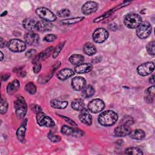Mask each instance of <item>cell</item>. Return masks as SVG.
I'll list each match as a JSON object with an SVG mask.
<instances>
[{
	"label": "cell",
	"mask_w": 155,
	"mask_h": 155,
	"mask_svg": "<svg viewBox=\"0 0 155 155\" xmlns=\"http://www.w3.org/2000/svg\"><path fill=\"white\" fill-rule=\"evenodd\" d=\"M117 114L113 110H107L101 113L98 117L99 123L105 127L114 125L117 120Z\"/></svg>",
	"instance_id": "obj_1"
},
{
	"label": "cell",
	"mask_w": 155,
	"mask_h": 155,
	"mask_svg": "<svg viewBox=\"0 0 155 155\" xmlns=\"http://www.w3.org/2000/svg\"><path fill=\"white\" fill-rule=\"evenodd\" d=\"M124 22L128 28H136L141 24L142 18L137 13H130L125 16Z\"/></svg>",
	"instance_id": "obj_2"
},
{
	"label": "cell",
	"mask_w": 155,
	"mask_h": 155,
	"mask_svg": "<svg viewBox=\"0 0 155 155\" xmlns=\"http://www.w3.org/2000/svg\"><path fill=\"white\" fill-rule=\"evenodd\" d=\"M16 114L19 118H23L27 113V104L22 96H18L14 103Z\"/></svg>",
	"instance_id": "obj_3"
},
{
	"label": "cell",
	"mask_w": 155,
	"mask_h": 155,
	"mask_svg": "<svg viewBox=\"0 0 155 155\" xmlns=\"http://www.w3.org/2000/svg\"><path fill=\"white\" fill-rule=\"evenodd\" d=\"M36 13L39 18L47 21H54L57 18L56 15H54L51 11L45 7H41L38 8L36 10Z\"/></svg>",
	"instance_id": "obj_4"
},
{
	"label": "cell",
	"mask_w": 155,
	"mask_h": 155,
	"mask_svg": "<svg viewBox=\"0 0 155 155\" xmlns=\"http://www.w3.org/2000/svg\"><path fill=\"white\" fill-rule=\"evenodd\" d=\"M151 32V26L147 21L141 22L136 30V34L140 39H145L148 38Z\"/></svg>",
	"instance_id": "obj_5"
},
{
	"label": "cell",
	"mask_w": 155,
	"mask_h": 155,
	"mask_svg": "<svg viewBox=\"0 0 155 155\" xmlns=\"http://www.w3.org/2000/svg\"><path fill=\"white\" fill-rule=\"evenodd\" d=\"M7 47L13 52H22L26 48V44L22 40L12 39L7 42Z\"/></svg>",
	"instance_id": "obj_6"
},
{
	"label": "cell",
	"mask_w": 155,
	"mask_h": 155,
	"mask_svg": "<svg viewBox=\"0 0 155 155\" xmlns=\"http://www.w3.org/2000/svg\"><path fill=\"white\" fill-rule=\"evenodd\" d=\"M105 108V104L101 99H94L88 105V109L93 113H97L102 111Z\"/></svg>",
	"instance_id": "obj_7"
},
{
	"label": "cell",
	"mask_w": 155,
	"mask_h": 155,
	"mask_svg": "<svg viewBox=\"0 0 155 155\" xmlns=\"http://www.w3.org/2000/svg\"><path fill=\"white\" fill-rule=\"evenodd\" d=\"M36 120H37L38 124L40 126L51 127L54 125V122L53 120V119L49 116L45 115L42 111L37 113Z\"/></svg>",
	"instance_id": "obj_8"
},
{
	"label": "cell",
	"mask_w": 155,
	"mask_h": 155,
	"mask_svg": "<svg viewBox=\"0 0 155 155\" xmlns=\"http://www.w3.org/2000/svg\"><path fill=\"white\" fill-rule=\"evenodd\" d=\"M108 37V33L104 28H98L94 31L93 38L95 42L102 43L106 41Z\"/></svg>",
	"instance_id": "obj_9"
},
{
	"label": "cell",
	"mask_w": 155,
	"mask_h": 155,
	"mask_svg": "<svg viewBox=\"0 0 155 155\" xmlns=\"http://www.w3.org/2000/svg\"><path fill=\"white\" fill-rule=\"evenodd\" d=\"M154 70V64L152 62H147L140 65L137 68L139 74L145 76L151 74Z\"/></svg>",
	"instance_id": "obj_10"
},
{
	"label": "cell",
	"mask_w": 155,
	"mask_h": 155,
	"mask_svg": "<svg viewBox=\"0 0 155 155\" xmlns=\"http://www.w3.org/2000/svg\"><path fill=\"white\" fill-rule=\"evenodd\" d=\"M61 131L62 134L65 135H71L75 137H81L83 136L84 134V133L82 130L79 129V128H72L71 127H69L68 125H63L61 127Z\"/></svg>",
	"instance_id": "obj_11"
},
{
	"label": "cell",
	"mask_w": 155,
	"mask_h": 155,
	"mask_svg": "<svg viewBox=\"0 0 155 155\" xmlns=\"http://www.w3.org/2000/svg\"><path fill=\"white\" fill-rule=\"evenodd\" d=\"M98 9V4L94 1H88L82 7V12L85 15H89Z\"/></svg>",
	"instance_id": "obj_12"
},
{
	"label": "cell",
	"mask_w": 155,
	"mask_h": 155,
	"mask_svg": "<svg viewBox=\"0 0 155 155\" xmlns=\"http://www.w3.org/2000/svg\"><path fill=\"white\" fill-rule=\"evenodd\" d=\"M24 39L30 45H35L39 42V36L38 34L32 31L27 33L24 36Z\"/></svg>",
	"instance_id": "obj_13"
},
{
	"label": "cell",
	"mask_w": 155,
	"mask_h": 155,
	"mask_svg": "<svg viewBox=\"0 0 155 155\" xmlns=\"http://www.w3.org/2000/svg\"><path fill=\"white\" fill-rule=\"evenodd\" d=\"M79 118V120L85 125H90L92 124L91 116L89 113L88 110L85 108L80 111Z\"/></svg>",
	"instance_id": "obj_14"
},
{
	"label": "cell",
	"mask_w": 155,
	"mask_h": 155,
	"mask_svg": "<svg viewBox=\"0 0 155 155\" xmlns=\"http://www.w3.org/2000/svg\"><path fill=\"white\" fill-rule=\"evenodd\" d=\"M86 85L85 79L81 76L75 77L72 79L71 85L73 89L76 91L82 90Z\"/></svg>",
	"instance_id": "obj_15"
},
{
	"label": "cell",
	"mask_w": 155,
	"mask_h": 155,
	"mask_svg": "<svg viewBox=\"0 0 155 155\" xmlns=\"http://www.w3.org/2000/svg\"><path fill=\"white\" fill-rule=\"evenodd\" d=\"M131 128L130 126L125 125H122L120 126H118L114 128V133L115 136L118 137H124L127 135H128L129 133L131 131Z\"/></svg>",
	"instance_id": "obj_16"
},
{
	"label": "cell",
	"mask_w": 155,
	"mask_h": 155,
	"mask_svg": "<svg viewBox=\"0 0 155 155\" xmlns=\"http://www.w3.org/2000/svg\"><path fill=\"white\" fill-rule=\"evenodd\" d=\"M53 27V25L49 21L41 20L37 22L36 29L39 31H47L51 30Z\"/></svg>",
	"instance_id": "obj_17"
},
{
	"label": "cell",
	"mask_w": 155,
	"mask_h": 155,
	"mask_svg": "<svg viewBox=\"0 0 155 155\" xmlns=\"http://www.w3.org/2000/svg\"><path fill=\"white\" fill-rule=\"evenodd\" d=\"M52 51H53V48L52 47H50L47 48L44 51L40 53L38 55L36 56L34 58V59L33 60V64H35V63H37V62H39L41 61L46 59L48 56H50V53Z\"/></svg>",
	"instance_id": "obj_18"
},
{
	"label": "cell",
	"mask_w": 155,
	"mask_h": 155,
	"mask_svg": "<svg viewBox=\"0 0 155 155\" xmlns=\"http://www.w3.org/2000/svg\"><path fill=\"white\" fill-rule=\"evenodd\" d=\"M74 73L73 70L68 68H65L59 71L56 76L58 78V79L64 81L71 77L73 75H74Z\"/></svg>",
	"instance_id": "obj_19"
},
{
	"label": "cell",
	"mask_w": 155,
	"mask_h": 155,
	"mask_svg": "<svg viewBox=\"0 0 155 155\" xmlns=\"http://www.w3.org/2000/svg\"><path fill=\"white\" fill-rule=\"evenodd\" d=\"M92 68V64L89 63H84L76 66L74 70L78 73H85L90 71Z\"/></svg>",
	"instance_id": "obj_20"
},
{
	"label": "cell",
	"mask_w": 155,
	"mask_h": 155,
	"mask_svg": "<svg viewBox=\"0 0 155 155\" xmlns=\"http://www.w3.org/2000/svg\"><path fill=\"white\" fill-rule=\"evenodd\" d=\"M23 27L30 31H33L36 30L37 22L31 19H25L22 21Z\"/></svg>",
	"instance_id": "obj_21"
},
{
	"label": "cell",
	"mask_w": 155,
	"mask_h": 155,
	"mask_svg": "<svg viewBox=\"0 0 155 155\" xmlns=\"http://www.w3.org/2000/svg\"><path fill=\"white\" fill-rule=\"evenodd\" d=\"M130 137L133 139L140 140L145 137V132L141 129H136L134 130L131 131L128 134Z\"/></svg>",
	"instance_id": "obj_22"
},
{
	"label": "cell",
	"mask_w": 155,
	"mask_h": 155,
	"mask_svg": "<svg viewBox=\"0 0 155 155\" xmlns=\"http://www.w3.org/2000/svg\"><path fill=\"white\" fill-rule=\"evenodd\" d=\"M20 84L18 80L15 79L10 82L7 87V92L8 94H12L19 88Z\"/></svg>",
	"instance_id": "obj_23"
},
{
	"label": "cell",
	"mask_w": 155,
	"mask_h": 155,
	"mask_svg": "<svg viewBox=\"0 0 155 155\" xmlns=\"http://www.w3.org/2000/svg\"><path fill=\"white\" fill-rule=\"evenodd\" d=\"M83 50L84 52L88 56H92L96 53V48L95 46L90 42L85 44L83 47Z\"/></svg>",
	"instance_id": "obj_24"
},
{
	"label": "cell",
	"mask_w": 155,
	"mask_h": 155,
	"mask_svg": "<svg viewBox=\"0 0 155 155\" xmlns=\"http://www.w3.org/2000/svg\"><path fill=\"white\" fill-rule=\"evenodd\" d=\"M50 105L53 108H54L64 109L67 107L68 102L53 99L50 101Z\"/></svg>",
	"instance_id": "obj_25"
},
{
	"label": "cell",
	"mask_w": 155,
	"mask_h": 155,
	"mask_svg": "<svg viewBox=\"0 0 155 155\" xmlns=\"http://www.w3.org/2000/svg\"><path fill=\"white\" fill-rule=\"evenodd\" d=\"M70 62L76 66L82 64V62L84 61V58L82 55L81 54H75L71 55L70 58H69Z\"/></svg>",
	"instance_id": "obj_26"
},
{
	"label": "cell",
	"mask_w": 155,
	"mask_h": 155,
	"mask_svg": "<svg viewBox=\"0 0 155 155\" xmlns=\"http://www.w3.org/2000/svg\"><path fill=\"white\" fill-rule=\"evenodd\" d=\"M84 102L82 99H76L71 102V107L77 111H81L84 108Z\"/></svg>",
	"instance_id": "obj_27"
},
{
	"label": "cell",
	"mask_w": 155,
	"mask_h": 155,
	"mask_svg": "<svg viewBox=\"0 0 155 155\" xmlns=\"http://www.w3.org/2000/svg\"><path fill=\"white\" fill-rule=\"evenodd\" d=\"M82 90V95L85 97H90L94 94V89L93 86L90 85H85Z\"/></svg>",
	"instance_id": "obj_28"
},
{
	"label": "cell",
	"mask_w": 155,
	"mask_h": 155,
	"mask_svg": "<svg viewBox=\"0 0 155 155\" xmlns=\"http://www.w3.org/2000/svg\"><path fill=\"white\" fill-rule=\"evenodd\" d=\"M83 19H84V18L82 17H76L73 18L63 19L61 21V23L63 25H71V24H77L82 21Z\"/></svg>",
	"instance_id": "obj_29"
},
{
	"label": "cell",
	"mask_w": 155,
	"mask_h": 155,
	"mask_svg": "<svg viewBox=\"0 0 155 155\" xmlns=\"http://www.w3.org/2000/svg\"><path fill=\"white\" fill-rule=\"evenodd\" d=\"M25 130H26V127L25 125L22 124L19 128L16 131V136L18 140L20 141H24L25 139Z\"/></svg>",
	"instance_id": "obj_30"
},
{
	"label": "cell",
	"mask_w": 155,
	"mask_h": 155,
	"mask_svg": "<svg viewBox=\"0 0 155 155\" xmlns=\"http://www.w3.org/2000/svg\"><path fill=\"white\" fill-rule=\"evenodd\" d=\"M25 90L30 94H34L36 92V85L32 82H28L25 86Z\"/></svg>",
	"instance_id": "obj_31"
},
{
	"label": "cell",
	"mask_w": 155,
	"mask_h": 155,
	"mask_svg": "<svg viewBox=\"0 0 155 155\" xmlns=\"http://www.w3.org/2000/svg\"><path fill=\"white\" fill-rule=\"evenodd\" d=\"M125 153L128 154L141 155L143 154L142 151L137 147H130L125 150Z\"/></svg>",
	"instance_id": "obj_32"
},
{
	"label": "cell",
	"mask_w": 155,
	"mask_h": 155,
	"mask_svg": "<svg viewBox=\"0 0 155 155\" xmlns=\"http://www.w3.org/2000/svg\"><path fill=\"white\" fill-rule=\"evenodd\" d=\"M154 86L153 85L150 87H149L147 90V96H146V100L148 102H151L153 101V99L154 96Z\"/></svg>",
	"instance_id": "obj_33"
},
{
	"label": "cell",
	"mask_w": 155,
	"mask_h": 155,
	"mask_svg": "<svg viewBox=\"0 0 155 155\" xmlns=\"http://www.w3.org/2000/svg\"><path fill=\"white\" fill-rule=\"evenodd\" d=\"M0 111L1 114H4L6 113L8 109V103L7 101L4 99L2 97L1 99V106H0Z\"/></svg>",
	"instance_id": "obj_34"
},
{
	"label": "cell",
	"mask_w": 155,
	"mask_h": 155,
	"mask_svg": "<svg viewBox=\"0 0 155 155\" xmlns=\"http://www.w3.org/2000/svg\"><path fill=\"white\" fill-rule=\"evenodd\" d=\"M154 41H152L150 42L147 45V50L148 53L150 54H151L154 56L155 54V51H154Z\"/></svg>",
	"instance_id": "obj_35"
},
{
	"label": "cell",
	"mask_w": 155,
	"mask_h": 155,
	"mask_svg": "<svg viewBox=\"0 0 155 155\" xmlns=\"http://www.w3.org/2000/svg\"><path fill=\"white\" fill-rule=\"evenodd\" d=\"M64 43H65V42L60 43V44L53 50V58H56V57L58 56V54H59L60 51H61L62 48H63V47H64Z\"/></svg>",
	"instance_id": "obj_36"
},
{
	"label": "cell",
	"mask_w": 155,
	"mask_h": 155,
	"mask_svg": "<svg viewBox=\"0 0 155 155\" xmlns=\"http://www.w3.org/2000/svg\"><path fill=\"white\" fill-rule=\"evenodd\" d=\"M48 139L53 142H58L61 140V137L59 135L54 134L52 132H49L48 134Z\"/></svg>",
	"instance_id": "obj_37"
},
{
	"label": "cell",
	"mask_w": 155,
	"mask_h": 155,
	"mask_svg": "<svg viewBox=\"0 0 155 155\" xmlns=\"http://www.w3.org/2000/svg\"><path fill=\"white\" fill-rule=\"evenodd\" d=\"M70 10L68 9H67V8L61 9V10L57 12V15H58L59 17H61V18L67 17L70 15Z\"/></svg>",
	"instance_id": "obj_38"
},
{
	"label": "cell",
	"mask_w": 155,
	"mask_h": 155,
	"mask_svg": "<svg viewBox=\"0 0 155 155\" xmlns=\"http://www.w3.org/2000/svg\"><path fill=\"white\" fill-rule=\"evenodd\" d=\"M122 122V125L130 126L134 123V120L131 116H127L123 118Z\"/></svg>",
	"instance_id": "obj_39"
},
{
	"label": "cell",
	"mask_w": 155,
	"mask_h": 155,
	"mask_svg": "<svg viewBox=\"0 0 155 155\" xmlns=\"http://www.w3.org/2000/svg\"><path fill=\"white\" fill-rule=\"evenodd\" d=\"M57 38V36L53 34H48L44 38V40L46 42H53Z\"/></svg>",
	"instance_id": "obj_40"
},
{
	"label": "cell",
	"mask_w": 155,
	"mask_h": 155,
	"mask_svg": "<svg viewBox=\"0 0 155 155\" xmlns=\"http://www.w3.org/2000/svg\"><path fill=\"white\" fill-rule=\"evenodd\" d=\"M31 110H32L33 112L36 113V114L38 113H39V112H41V111H42V108H41V107L40 106L38 105H36V104H33V105H31Z\"/></svg>",
	"instance_id": "obj_41"
},
{
	"label": "cell",
	"mask_w": 155,
	"mask_h": 155,
	"mask_svg": "<svg viewBox=\"0 0 155 155\" xmlns=\"http://www.w3.org/2000/svg\"><path fill=\"white\" fill-rule=\"evenodd\" d=\"M41 68V64L40 62H37L34 64V66H33V71L35 73H38Z\"/></svg>",
	"instance_id": "obj_42"
},
{
	"label": "cell",
	"mask_w": 155,
	"mask_h": 155,
	"mask_svg": "<svg viewBox=\"0 0 155 155\" xmlns=\"http://www.w3.org/2000/svg\"><path fill=\"white\" fill-rule=\"evenodd\" d=\"M59 116L61 117H62L66 122H67L71 126H76V124L73 120H71V119H70V118H68V117H67L66 116H61V115H59Z\"/></svg>",
	"instance_id": "obj_43"
},
{
	"label": "cell",
	"mask_w": 155,
	"mask_h": 155,
	"mask_svg": "<svg viewBox=\"0 0 155 155\" xmlns=\"http://www.w3.org/2000/svg\"><path fill=\"white\" fill-rule=\"evenodd\" d=\"M36 50H33V49H31L28 51H27L26 52V56L28 58H32L33 56H34V55L36 54Z\"/></svg>",
	"instance_id": "obj_44"
},
{
	"label": "cell",
	"mask_w": 155,
	"mask_h": 155,
	"mask_svg": "<svg viewBox=\"0 0 155 155\" xmlns=\"http://www.w3.org/2000/svg\"><path fill=\"white\" fill-rule=\"evenodd\" d=\"M10 74H5L4 75L2 76V80L4 81H6L8 79V78L10 77Z\"/></svg>",
	"instance_id": "obj_45"
},
{
	"label": "cell",
	"mask_w": 155,
	"mask_h": 155,
	"mask_svg": "<svg viewBox=\"0 0 155 155\" xmlns=\"http://www.w3.org/2000/svg\"><path fill=\"white\" fill-rule=\"evenodd\" d=\"M5 43H6V42L5 41H4L2 38H1V44H0L1 48H3L5 46V45H7V44H5Z\"/></svg>",
	"instance_id": "obj_46"
},
{
	"label": "cell",
	"mask_w": 155,
	"mask_h": 155,
	"mask_svg": "<svg viewBox=\"0 0 155 155\" xmlns=\"http://www.w3.org/2000/svg\"><path fill=\"white\" fill-rule=\"evenodd\" d=\"M154 75H152V76H151V78H150V82L151 84H154Z\"/></svg>",
	"instance_id": "obj_47"
},
{
	"label": "cell",
	"mask_w": 155,
	"mask_h": 155,
	"mask_svg": "<svg viewBox=\"0 0 155 155\" xmlns=\"http://www.w3.org/2000/svg\"><path fill=\"white\" fill-rule=\"evenodd\" d=\"M0 54H1V61H2V60H3V59H4V55H3V53H2V51H1Z\"/></svg>",
	"instance_id": "obj_48"
}]
</instances>
